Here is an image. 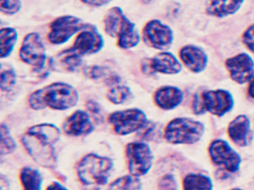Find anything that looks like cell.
<instances>
[{"mask_svg": "<svg viewBox=\"0 0 254 190\" xmlns=\"http://www.w3.org/2000/svg\"><path fill=\"white\" fill-rule=\"evenodd\" d=\"M61 135V130L55 124L41 123L28 128L20 140L25 151L38 165L54 169L58 164L55 145Z\"/></svg>", "mask_w": 254, "mask_h": 190, "instance_id": "1", "label": "cell"}, {"mask_svg": "<svg viewBox=\"0 0 254 190\" xmlns=\"http://www.w3.org/2000/svg\"><path fill=\"white\" fill-rule=\"evenodd\" d=\"M79 98L77 90L73 86L64 82H54L32 92L28 96V103L35 110H66L75 107Z\"/></svg>", "mask_w": 254, "mask_h": 190, "instance_id": "2", "label": "cell"}, {"mask_svg": "<svg viewBox=\"0 0 254 190\" xmlns=\"http://www.w3.org/2000/svg\"><path fill=\"white\" fill-rule=\"evenodd\" d=\"M103 26L109 37L117 39V45L122 49H131L140 43V36L135 24L126 17L120 7L109 9L103 19Z\"/></svg>", "mask_w": 254, "mask_h": 190, "instance_id": "3", "label": "cell"}, {"mask_svg": "<svg viewBox=\"0 0 254 190\" xmlns=\"http://www.w3.org/2000/svg\"><path fill=\"white\" fill-rule=\"evenodd\" d=\"M114 167L113 160L99 154H86L76 165V174L86 186H104L107 184Z\"/></svg>", "mask_w": 254, "mask_h": 190, "instance_id": "4", "label": "cell"}, {"mask_svg": "<svg viewBox=\"0 0 254 190\" xmlns=\"http://www.w3.org/2000/svg\"><path fill=\"white\" fill-rule=\"evenodd\" d=\"M205 133V126L198 120L178 117L165 126L164 138L173 144H191L198 142Z\"/></svg>", "mask_w": 254, "mask_h": 190, "instance_id": "5", "label": "cell"}, {"mask_svg": "<svg viewBox=\"0 0 254 190\" xmlns=\"http://www.w3.org/2000/svg\"><path fill=\"white\" fill-rule=\"evenodd\" d=\"M107 120L114 133L119 136H127L140 131L148 122L147 115L138 108L113 112L109 115Z\"/></svg>", "mask_w": 254, "mask_h": 190, "instance_id": "6", "label": "cell"}, {"mask_svg": "<svg viewBox=\"0 0 254 190\" xmlns=\"http://www.w3.org/2000/svg\"><path fill=\"white\" fill-rule=\"evenodd\" d=\"M126 157L129 173L136 177L146 175L154 161V154L145 142H130L126 146Z\"/></svg>", "mask_w": 254, "mask_h": 190, "instance_id": "7", "label": "cell"}, {"mask_svg": "<svg viewBox=\"0 0 254 190\" xmlns=\"http://www.w3.org/2000/svg\"><path fill=\"white\" fill-rule=\"evenodd\" d=\"M18 57L25 64L41 70L46 62V49L38 33H29L24 37L18 50Z\"/></svg>", "mask_w": 254, "mask_h": 190, "instance_id": "8", "label": "cell"}, {"mask_svg": "<svg viewBox=\"0 0 254 190\" xmlns=\"http://www.w3.org/2000/svg\"><path fill=\"white\" fill-rule=\"evenodd\" d=\"M208 154L213 164L228 173H236L240 170L241 157L228 142L216 140L211 142Z\"/></svg>", "mask_w": 254, "mask_h": 190, "instance_id": "9", "label": "cell"}, {"mask_svg": "<svg viewBox=\"0 0 254 190\" xmlns=\"http://www.w3.org/2000/svg\"><path fill=\"white\" fill-rule=\"evenodd\" d=\"M86 26L83 20L73 15H63L55 18L49 25L48 40L55 45L66 43L73 35Z\"/></svg>", "mask_w": 254, "mask_h": 190, "instance_id": "10", "label": "cell"}, {"mask_svg": "<svg viewBox=\"0 0 254 190\" xmlns=\"http://www.w3.org/2000/svg\"><path fill=\"white\" fill-rule=\"evenodd\" d=\"M142 38L146 45L158 50L170 49L174 42L173 30L160 20H150L142 30Z\"/></svg>", "mask_w": 254, "mask_h": 190, "instance_id": "11", "label": "cell"}, {"mask_svg": "<svg viewBox=\"0 0 254 190\" xmlns=\"http://www.w3.org/2000/svg\"><path fill=\"white\" fill-rule=\"evenodd\" d=\"M205 111L216 117H221L231 111L235 105V100L229 92L223 89L208 91L201 95Z\"/></svg>", "mask_w": 254, "mask_h": 190, "instance_id": "12", "label": "cell"}, {"mask_svg": "<svg viewBox=\"0 0 254 190\" xmlns=\"http://www.w3.org/2000/svg\"><path fill=\"white\" fill-rule=\"evenodd\" d=\"M104 47V40L97 28L92 25H86L78 34L72 48L81 56L95 54Z\"/></svg>", "mask_w": 254, "mask_h": 190, "instance_id": "13", "label": "cell"}, {"mask_svg": "<svg viewBox=\"0 0 254 190\" xmlns=\"http://www.w3.org/2000/svg\"><path fill=\"white\" fill-rule=\"evenodd\" d=\"M225 66L231 79L240 85L249 82L254 77V59L245 52L227 59Z\"/></svg>", "mask_w": 254, "mask_h": 190, "instance_id": "14", "label": "cell"}, {"mask_svg": "<svg viewBox=\"0 0 254 190\" xmlns=\"http://www.w3.org/2000/svg\"><path fill=\"white\" fill-rule=\"evenodd\" d=\"M64 133L66 136L79 137L90 134L94 131V126L89 113L78 110L65 120L63 124Z\"/></svg>", "mask_w": 254, "mask_h": 190, "instance_id": "15", "label": "cell"}, {"mask_svg": "<svg viewBox=\"0 0 254 190\" xmlns=\"http://www.w3.org/2000/svg\"><path fill=\"white\" fill-rule=\"evenodd\" d=\"M82 63V56L73 48L58 52L49 61V66L52 70L63 73L75 72L80 67Z\"/></svg>", "mask_w": 254, "mask_h": 190, "instance_id": "16", "label": "cell"}, {"mask_svg": "<svg viewBox=\"0 0 254 190\" xmlns=\"http://www.w3.org/2000/svg\"><path fill=\"white\" fill-rule=\"evenodd\" d=\"M180 59L186 67L194 73L203 72L208 64L206 52L201 48L194 45H187L180 49Z\"/></svg>", "mask_w": 254, "mask_h": 190, "instance_id": "17", "label": "cell"}, {"mask_svg": "<svg viewBox=\"0 0 254 190\" xmlns=\"http://www.w3.org/2000/svg\"><path fill=\"white\" fill-rule=\"evenodd\" d=\"M228 134L233 142L246 147L252 141L251 121L245 115H239L228 125Z\"/></svg>", "mask_w": 254, "mask_h": 190, "instance_id": "18", "label": "cell"}, {"mask_svg": "<svg viewBox=\"0 0 254 190\" xmlns=\"http://www.w3.org/2000/svg\"><path fill=\"white\" fill-rule=\"evenodd\" d=\"M154 102L162 110H170L178 107L184 100V93L174 86H163L154 94Z\"/></svg>", "mask_w": 254, "mask_h": 190, "instance_id": "19", "label": "cell"}, {"mask_svg": "<svg viewBox=\"0 0 254 190\" xmlns=\"http://www.w3.org/2000/svg\"><path fill=\"white\" fill-rule=\"evenodd\" d=\"M152 70L165 75H176L182 70V65L173 53L167 51L159 52L154 57L150 58Z\"/></svg>", "mask_w": 254, "mask_h": 190, "instance_id": "20", "label": "cell"}, {"mask_svg": "<svg viewBox=\"0 0 254 190\" xmlns=\"http://www.w3.org/2000/svg\"><path fill=\"white\" fill-rule=\"evenodd\" d=\"M245 0H207L205 12L211 16L225 18L239 11Z\"/></svg>", "mask_w": 254, "mask_h": 190, "instance_id": "21", "label": "cell"}, {"mask_svg": "<svg viewBox=\"0 0 254 190\" xmlns=\"http://www.w3.org/2000/svg\"><path fill=\"white\" fill-rule=\"evenodd\" d=\"M19 180L25 190H40L42 189L43 179L36 169L30 167H25L21 169Z\"/></svg>", "mask_w": 254, "mask_h": 190, "instance_id": "22", "label": "cell"}, {"mask_svg": "<svg viewBox=\"0 0 254 190\" xmlns=\"http://www.w3.org/2000/svg\"><path fill=\"white\" fill-rule=\"evenodd\" d=\"M18 40V33L13 28H3L0 31V56L2 59L11 55Z\"/></svg>", "mask_w": 254, "mask_h": 190, "instance_id": "23", "label": "cell"}, {"mask_svg": "<svg viewBox=\"0 0 254 190\" xmlns=\"http://www.w3.org/2000/svg\"><path fill=\"white\" fill-rule=\"evenodd\" d=\"M184 190H212L211 179L204 174H190L184 179Z\"/></svg>", "mask_w": 254, "mask_h": 190, "instance_id": "24", "label": "cell"}, {"mask_svg": "<svg viewBox=\"0 0 254 190\" xmlns=\"http://www.w3.org/2000/svg\"><path fill=\"white\" fill-rule=\"evenodd\" d=\"M130 88L123 85L112 86L106 93V98L113 104H123L131 97Z\"/></svg>", "mask_w": 254, "mask_h": 190, "instance_id": "25", "label": "cell"}, {"mask_svg": "<svg viewBox=\"0 0 254 190\" xmlns=\"http://www.w3.org/2000/svg\"><path fill=\"white\" fill-rule=\"evenodd\" d=\"M142 187L141 181L138 177L132 175L119 177L109 186V190H138Z\"/></svg>", "mask_w": 254, "mask_h": 190, "instance_id": "26", "label": "cell"}, {"mask_svg": "<svg viewBox=\"0 0 254 190\" xmlns=\"http://www.w3.org/2000/svg\"><path fill=\"white\" fill-rule=\"evenodd\" d=\"M16 148L15 140L11 136L9 130L6 125L1 124V154H12Z\"/></svg>", "mask_w": 254, "mask_h": 190, "instance_id": "27", "label": "cell"}, {"mask_svg": "<svg viewBox=\"0 0 254 190\" xmlns=\"http://www.w3.org/2000/svg\"><path fill=\"white\" fill-rule=\"evenodd\" d=\"M16 83V73L12 68L5 67L1 72V90L7 92Z\"/></svg>", "mask_w": 254, "mask_h": 190, "instance_id": "28", "label": "cell"}, {"mask_svg": "<svg viewBox=\"0 0 254 190\" xmlns=\"http://www.w3.org/2000/svg\"><path fill=\"white\" fill-rule=\"evenodd\" d=\"M112 72L107 68L100 66H91L84 69V75L93 80L104 79L106 80ZM104 80V81H105Z\"/></svg>", "mask_w": 254, "mask_h": 190, "instance_id": "29", "label": "cell"}, {"mask_svg": "<svg viewBox=\"0 0 254 190\" xmlns=\"http://www.w3.org/2000/svg\"><path fill=\"white\" fill-rule=\"evenodd\" d=\"M21 8L22 0H0V10L4 15H15Z\"/></svg>", "mask_w": 254, "mask_h": 190, "instance_id": "30", "label": "cell"}, {"mask_svg": "<svg viewBox=\"0 0 254 190\" xmlns=\"http://www.w3.org/2000/svg\"><path fill=\"white\" fill-rule=\"evenodd\" d=\"M157 187L160 190H177V183L173 174H166L159 179Z\"/></svg>", "mask_w": 254, "mask_h": 190, "instance_id": "31", "label": "cell"}, {"mask_svg": "<svg viewBox=\"0 0 254 190\" xmlns=\"http://www.w3.org/2000/svg\"><path fill=\"white\" fill-rule=\"evenodd\" d=\"M243 44L254 53V24L250 25L242 35Z\"/></svg>", "mask_w": 254, "mask_h": 190, "instance_id": "32", "label": "cell"}, {"mask_svg": "<svg viewBox=\"0 0 254 190\" xmlns=\"http://www.w3.org/2000/svg\"><path fill=\"white\" fill-rule=\"evenodd\" d=\"M86 110L92 113L95 117H102V107L96 100H89L86 102L85 104Z\"/></svg>", "mask_w": 254, "mask_h": 190, "instance_id": "33", "label": "cell"}, {"mask_svg": "<svg viewBox=\"0 0 254 190\" xmlns=\"http://www.w3.org/2000/svg\"><path fill=\"white\" fill-rule=\"evenodd\" d=\"M193 113L196 115H201L205 113V107L203 106L202 100L201 96L195 95L192 101Z\"/></svg>", "mask_w": 254, "mask_h": 190, "instance_id": "34", "label": "cell"}, {"mask_svg": "<svg viewBox=\"0 0 254 190\" xmlns=\"http://www.w3.org/2000/svg\"><path fill=\"white\" fill-rule=\"evenodd\" d=\"M140 70L146 75H151L154 73L150 66V58H144L142 59L140 62Z\"/></svg>", "mask_w": 254, "mask_h": 190, "instance_id": "35", "label": "cell"}, {"mask_svg": "<svg viewBox=\"0 0 254 190\" xmlns=\"http://www.w3.org/2000/svg\"><path fill=\"white\" fill-rule=\"evenodd\" d=\"M79 1L90 6L100 7L107 5L112 0H79Z\"/></svg>", "mask_w": 254, "mask_h": 190, "instance_id": "36", "label": "cell"}, {"mask_svg": "<svg viewBox=\"0 0 254 190\" xmlns=\"http://www.w3.org/2000/svg\"><path fill=\"white\" fill-rule=\"evenodd\" d=\"M46 189L47 190H67L66 187H65L64 186L62 185L61 183L58 182V181H53L52 184L46 187Z\"/></svg>", "mask_w": 254, "mask_h": 190, "instance_id": "37", "label": "cell"}, {"mask_svg": "<svg viewBox=\"0 0 254 190\" xmlns=\"http://www.w3.org/2000/svg\"><path fill=\"white\" fill-rule=\"evenodd\" d=\"M248 95L250 97L254 99V77L249 82V86L248 88Z\"/></svg>", "mask_w": 254, "mask_h": 190, "instance_id": "38", "label": "cell"}, {"mask_svg": "<svg viewBox=\"0 0 254 190\" xmlns=\"http://www.w3.org/2000/svg\"><path fill=\"white\" fill-rule=\"evenodd\" d=\"M140 1L142 3L147 5V4H150L151 3V2H154V0H140Z\"/></svg>", "mask_w": 254, "mask_h": 190, "instance_id": "39", "label": "cell"}]
</instances>
